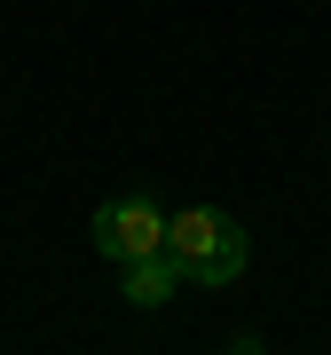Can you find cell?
<instances>
[{
	"mask_svg": "<svg viewBox=\"0 0 331 355\" xmlns=\"http://www.w3.org/2000/svg\"><path fill=\"white\" fill-rule=\"evenodd\" d=\"M166 253H174L181 284H237L244 261H253V237H244L237 214L221 205H190V214H166Z\"/></svg>",
	"mask_w": 331,
	"mask_h": 355,
	"instance_id": "1",
	"label": "cell"
},
{
	"mask_svg": "<svg viewBox=\"0 0 331 355\" xmlns=\"http://www.w3.org/2000/svg\"><path fill=\"white\" fill-rule=\"evenodd\" d=\"M87 237H95V253L118 268V261H142V253H166V214H158V198H102Z\"/></svg>",
	"mask_w": 331,
	"mask_h": 355,
	"instance_id": "2",
	"label": "cell"
},
{
	"mask_svg": "<svg viewBox=\"0 0 331 355\" xmlns=\"http://www.w3.org/2000/svg\"><path fill=\"white\" fill-rule=\"evenodd\" d=\"M181 284L174 253H142V261H118V292H127V308H166V292Z\"/></svg>",
	"mask_w": 331,
	"mask_h": 355,
	"instance_id": "3",
	"label": "cell"
}]
</instances>
